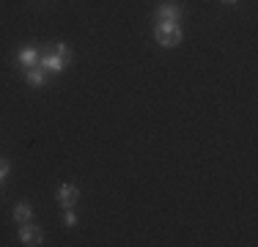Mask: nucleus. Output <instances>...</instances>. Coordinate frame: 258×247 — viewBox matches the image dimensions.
I'll return each instance as SVG.
<instances>
[{
    "mask_svg": "<svg viewBox=\"0 0 258 247\" xmlns=\"http://www.w3.org/2000/svg\"><path fill=\"white\" fill-rule=\"evenodd\" d=\"M41 239H44V233H41V228H36V225H30V222H22V228H20V242L22 244H41Z\"/></svg>",
    "mask_w": 258,
    "mask_h": 247,
    "instance_id": "nucleus-4",
    "label": "nucleus"
},
{
    "mask_svg": "<svg viewBox=\"0 0 258 247\" xmlns=\"http://www.w3.org/2000/svg\"><path fill=\"white\" fill-rule=\"evenodd\" d=\"M55 198H58V203L63 209H72L77 203V198H80V190L75 187V184H60L58 193H55Z\"/></svg>",
    "mask_w": 258,
    "mask_h": 247,
    "instance_id": "nucleus-3",
    "label": "nucleus"
},
{
    "mask_svg": "<svg viewBox=\"0 0 258 247\" xmlns=\"http://www.w3.org/2000/svg\"><path fill=\"white\" fill-rule=\"evenodd\" d=\"M63 225L66 228H75L77 225V217H75V212H72V209H63Z\"/></svg>",
    "mask_w": 258,
    "mask_h": 247,
    "instance_id": "nucleus-9",
    "label": "nucleus"
},
{
    "mask_svg": "<svg viewBox=\"0 0 258 247\" xmlns=\"http://www.w3.org/2000/svg\"><path fill=\"white\" fill-rule=\"evenodd\" d=\"M223 3H233V0H223Z\"/></svg>",
    "mask_w": 258,
    "mask_h": 247,
    "instance_id": "nucleus-11",
    "label": "nucleus"
},
{
    "mask_svg": "<svg viewBox=\"0 0 258 247\" xmlns=\"http://www.w3.org/2000/svg\"><path fill=\"white\" fill-rule=\"evenodd\" d=\"M181 17V9L176 3H165L157 9V22H179Z\"/></svg>",
    "mask_w": 258,
    "mask_h": 247,
    "instance_id": "nucleus-5",
    "label": "nucleus"
},
{
    "mask_svg": "<svg viewBox=\"0 0 258 247\" xmlns=\"http://www.w3.org/2000/svg\"><path fill=\"white\" fill-rule=\"evenodd\" d=\"M39 58H41V52L36 47H28V49H20V52H17V60H20L25 69H30V66H39Z\"/></svg>",
    "mask_w": 258,
    "mask_h": 247,
    "instance_id": "nucleus-6",
    "label": "nucleus"
},
{
    "mask_svg": "<svg viewBox=\"0 0 258 247\" xmlns=\"http://www.w3.org/2000/svg\"><path fill=\"white\" fill-rule=\"evenodd\" d=\"M30 217H33V209H30L28 203H17L14 206V220L22 225V222H28Z\"/></svg>",
    "mask_w": 258,
    "mask_h": 247,
    "instance_id": "nucleus-8",
    "label": "nucleus"
},
{
    "mask_svg": "<svg viewBox=\"0 0 258 247\" xmlns=\"http://www.w3.org/2000/svg\"><path fill=\"white\" fill-rule=\"evenodd\" d=\"M154 36H157V41L162 47H176L181 41V28L176 22H159L157 30H154Z\"/></svg>",
    "mask_w": 258,
    "mask_h": 247,
    "instance_id": "nucleus-2",
    "label": "nucleus"
},
{
    "mask_svg": "<svg viewBox=\"0 0 258 247\" xmlns=\"http://www.w3.org/2000/svg\"><path fill=\"white\" fill-rule=\"evenodd\" d=\"M6 173H9V162H6V159H0V184H3Z\"/></svg>",
    "mask_w": 258,
    "mask_h": 247,
    "instance_id": "nucleus-10",
    "label": "nucleus"
},
{
    "mask_svg": "<svg viewBox=\"0 0 258 247\" xmlns=\"http://www.w3.org/2000/svg\"><path fill=\"white\" fill-rule=\"evenodd\" d=\"M69 60H72V49L58 41V44L52 47V52H44V55L39 58V66H41L44 72L58 74V72H63V66H69Z\"/></svg>",
    "mask_w": 258,
    "mask_h": 247,
    "instance_id": "nucleus-1",
    "label": "nucleus"
},
{
    "mask_svg": "<svg viewBox=\"0 0 258 247\" xmlns=\"http://www.w3.org/2000/svg\"><path fill=\"white\" fill-rule=\"evenodd\" d=\"M25 80H28V85H44L47 72L41 69V66H30V69L25 72Z\"/></svg>",
    "mask_w": 258,
    "mask_h": 247,
    "instance_id": "nucleus-7",
    "label": "nucleus"
}]
</instances>
